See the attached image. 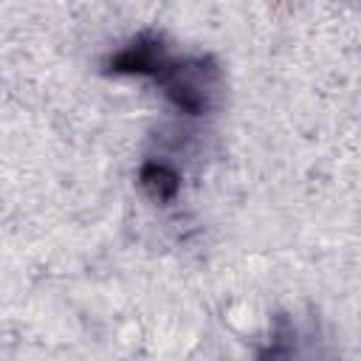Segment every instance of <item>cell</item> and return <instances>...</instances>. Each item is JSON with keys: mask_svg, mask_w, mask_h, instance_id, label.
<instances>
[{"mask_svg": "<svg viewBox=\"0 0 361 361\" xmlns=\"http://www.w3.org/2000/svg\"><path fill=\"white\" fill-rule=\"evenodd\" d=\"M164 87V93L186 113H203L212 102L214 93V68L206 65L203 59H192V62H169L158 71L155 76Z\"/></svg>", "mask_w": 361, "mask_h": 361, "instance_id": "6da1fadb", "label": "cell"}, {"mask_svg": "<svg viewBox=\"0 0 361 361\" xmlns=\"http://www.w3.org/2000/svg\"><path fill=\"white\" fill-rule=\"evenodd\" d=\"M166 65L164 48L158 39L152 37H141L135 42H130L116 59H113V71L116 73H155Z\"/></svg>", "mask_w": 361, "mask_h": 361, "instance_id": "7a4b0ae2", "label": "cell"}, {"mask_svg": "<svg viewBox=\"0 0 361 361\" xmlns=\"http://www.w3.org/2000/svg\"><path fill=\"white\" fill-rule=\"evenodd\" d=\"M141 186L152 200H172L178 192V175L164 164H147L141 169Z\"/></svg>", "mask_w": 361, "mask_h": 361, "instance_id": "3957f363", "label": "cell"}]
</instances>
